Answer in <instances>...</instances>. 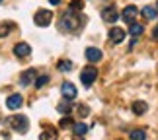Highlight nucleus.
I'll use <instances>...</instances> for the list:
<instances>
[{"label": "nucleus", "mask_w": 158, "mask_h": 140, "mask_svg": "<svg viewBox=\"0 0 158 140\" xmlns=\"http://www.w3.org/2000/svg\"><path fill=\"white\" fill-rule=\"evenodd\" d=\"M80 23H82V18H80V16H76V12H74V10L64 12L63 18H60V27L66 29V31H74V29L80 27Z\"/></svg>", "instance_id": "obj_1"}, {"label": "nucleus", "mask_w": 158, "mask_h": 140, "mask_svg": "<svg viewBox=\"0 0 158 140\" xmlns=\"http://www.w3.org/2000/svg\"><path fill=\"white\" fill-rule=\"evenodd\" d=\"M8 123L16 132H22V134L27 132V129H29V121H27V117H23V115H12Z\"/></svg>", "instance_id": "obj_2"}, {"label": "nucleus", "mask_w": 158, "mask_h": 140, "mask_svg": "<svg viewBox=\"0 0 158 140\" xmlns=\"http://www.w3.org/2000/svg\"><path fill=\"white\" fill-rule=\"evenodd\" d=\"M53 20V12L51 10H47V8H41L35 12V16H33V22H35V26H39V27H47L51 23Z\"/></svg>", "instance_id": "obj_3"}, {"label": "nucleus", "mask_w": 158, "mask_h": 140, "mask_svg": "<svg viewBox=\"0 0 158 140\" xmlns=\"http://www.w3.org/2000/svg\"><path fill=\"white\" fill-rule=\"evenodd\" d=\"M96 78H98V70H96L94 66H86V68L82 70V74H80V82H82L86 88H90V86L96 82Z\"/></svg>", "instance_id": "obj_4"}, {"label": "nucleus", "mask_w": 158, "mask_h": 140, "mask_svg": "<svg viewBox=\"0 0 158 140\" xmlns=\"http://www.w3.org/2000/svg\"><path fill=\"white\" fill-rule=\"evenodd\" d=\"M117 18H119V12H117L115 6H107V8L102 10V20H104L106 23H115Z\"/></svg>", "instance_id": "obj_5"}, {"label": "nucleus", "mask_w": 158, "mask_h": 140, "mask_svg": "<svg viewBox=\"0 0 158 140\" xmlns=\"http://www.w3.org/2000/svg\"><path fill=\"white\" fill-rule=\"evenodd\" d=\"M22 103H23L22 94H12L8 99H6V107L12 109V111H16V109H20V107H22Z\"/></svg>", "instance_id": "obj_6"}, {"label": "nucleus", "mask_w": 158, "mask_h": 140, "mask_svg": "<svg viewBox=\"0 0 158 140\" xmlns=\"http://www.w3.org/2000/svg\"><path fill=\"white\" fill-rule=\"evenodd\" d=\"M14 54L20 57V58H27L29 54H31V47L27 43H16L14 45Z\"/></svg>", "instance_id": "obj_7"}, {"label": "nucleus", "mask_w": 158, "mask_h": 140, "mask_svg": "<svg viewBox=\"0 0 158 140\" xmlns=\"http://www.w3.org/2000/svg\"><path fill=\"white\" fill-rule=\"evenodd\" d=\"M60 94H63L64 99H74L76 97V88H74V84H70V82H64L63 86H60Z\"/></svg>", "instance_id": "obj_8"}, {"label": "nucleus", "mask_w": 158, "mask_h": 140, "mask_svg": "<svg viewBox=\"0 0 158 140\" xmlns=\"http://www.w3.org/2000/svg\"><path fill=\"white\" fill-rule=\"evenodd\" d=\"M137 16H139L137 6H127V8L123 10V14H121V18H123L127 23H133V22L137 20Z\"/></svg>", "instance_id": "obj_9"}, {"label": "nucleus", "mask_w": 158, "mask_h": 140, "mask_svg": "<svg viewBox=\"0 0 158 140\" xmlns=\"http://www.w3.org/2000/svg\"><path fill=\"white\" fill-rule=\"evenodd\" d=\"M35 78H37V72H35L33 68H29V70H26V72L22 74L20 84H22V86H29V84H33V82H35Z\"/></svg>", "instance_id": "obj_10"}, {"label": "nucleus", "mask_w": 158, "mask_h": 140, "mask_svg": "<svg viewBox=\"0 0 158 140\" xmlns=\"http://www.w3.org/2000/svg\"><path fill=\"white\" fill-rule=\"evenodd\" d=\"M109 39H111V43H121L125 39V31L121 27H111L109 29Z\"/></svg>", "instance_id": "obj_11"}, {"label": "nucleus", "mask_w": 158, "mask_h": 140, "mask_svg": "<svg viewBox=\"0 0 158 140\" xmlns=\"http://www.w3.org/2000/svg\"><path fill=\"white\" fill-rule=\"evenodd\" d=\"M86 58L90 60V62H100L102 60V51L96 47H88L86 49Z\"/></svg>", "instance_id": "obj_12"}, {"label": "nucleus", "mask_w": 158, "mask_h": 140, "mask_svg": "<svg viewBox=\"0 0 158 140\" xmlns=\"http://www.w3.org/2000/svg\"><path fill=\"white\" fill-rule=\"evenodd\" d=\"M158 16V8H152V6H144L143 8V18L144 20H156Z\"/></svg>", "instance_id": "obj_13"}, {"label": "nucleus", "mask_w": 158, "mask_h": 140, "mask_svg": "<svg viewBox=\"0 0 158 140\" xmlns=\"http://www.w3.org/2000/svg\"><path fill=\"white\" fill-rule=\"evenodd\" d=\"M57 109H59V113H63V115H69V113L72 111V103H70V99H64V101H60L59 105H57Z\"/></svg>", "instance_id": "obj_14"}, {"label": "nucleus", "mask_w": 158, "mask_h": 140, "mask_svg": "<svg viewBox=\"0 0 158 140\" xmlns=\"http://www.w3.org/2000/svg\"><path fill=\"white\" fill-rule=\"evenodd\" d=\"M72 130H74L76 136H84V134L88 132V125H84V123H74V125H72Z\"/></svg>", "instance_id": "obj_15"}, {"label": "nucleus", "mask_w": 158, "mask_h": 140, "mask_svg": "<svg viewBox=\"0 0 158 140\" xmlns=\"http://www.w3.org/2000/svg\"><path fill=\"white\" fill-rule=\"evenodd\" d=\"M12 29H14V23L12 22H0V37H6Z\"/></svg>", "instance_id": "obj_16"}, {"label": "nucleus", "mask_w": 158, "mask_h": 140, "mask_svg": "<svg viewBox=\"0 0 158 140\" xmlns=\"http://www.w3.org/2000/svg\"><path fill=\"white\" fill-rule=\"evenodd\" d=\"M147 103H144V101H135V103H133V113H135V115H143V113H147Z\"/></svg>", "instance_id": "obj_17"}, {"label": "nucleus", "mask_w": 158, "mask_h": 140, "mask_svg": "<svg viewBox=\"0 0 158 140\" xmlns=\"http://www.w3.org/2000/svg\"><path fill=\"white\" fill-rule=\"evenodd\" d=\"M39 140H57V130H51V129L43 130L39 134Z\"/></svg>", "instance_id": "obj_18"}, {"label": "nucleus", "mask_w": 158, "mask_h": 140, "mask_svg": "<svg viewBox=\"0 0 158 140\" xmlns=\"http://www.w3.org/2000/svg\"><path fill=\"white\" fill-rule=\"evenodd\" d=\"M129 31H131V35H141L143 31H144V27L141 26V23H137V22H133V23H129Z\"/></svg>", "instance_id": "obj_19"}, {"label": "nucleus", "mask_w": 158, "mask_h": 140, "mask_svg": "<svg viewBox=\"0 0 158 140\" xmlns=\"http://www.w3.org/2000/svg\"><path fill=\"white\" fill-rule=\"evenodd\" d=\"M131 140H147V132L141 130V129L133 130V132H131Z\"/></svg>", "instance_id": "obj_20"}, {"label": "nucleus", "mask_w": 158, "mask_h": 140, "mask_svg": "<svg viewBox=\"0 0 158 140\" xmlns=\"http://www.w3.org/2000/svg\"><path fill=\"white\" fill-rule=\"evenodd\" d=\"M57 68H59L60 72H69V70L72 68V62H70V60H60V62L57 64Z\"/></svg>", "instance_id": "obj_21"}, {"label": "nucleus", "mask_w": 158, "mask_h": 140, "mask_svg": "<svg viewBox=\"0 0 158 140\" xmlns=\"http://www.w3.org/2000/svg\"><path fill=\"white\" fill-rule=\"evenodd\" d=\"M47 82H49V76H47V74L39 76V78H35V88H43Z\"/></svg>", "instance_id": "obj_22"}, {"label": "nucleus", "mask_w": 158, "mask_h": 140, "mask_svg": "<svg viewBox=\"0 0 158 140\" xmlns=\"http://www.w3.org/2000/svg\"><path fill=\"white\" fill-rule=\"evenodd\" d=\"M70 10H74V12L82 10V0H72V2H70Z\"/></svg>", "instance_id": "obj_23"}, {"label": "nucleus", "mask_w": 158, "mask_h": 140, "mask_svg": "<svg viewBox=\"0 0 158 140\" xmlns=\"http://www.w3.org/2000/svg\"><path fill=\"white\" fill-rule=\"evenodd\" d=\"M76 111H78V115H80V117H86V115L90 113V109H88L86 105H78V109H76Z\"/></svg>", "instance_id": "obj_24"}, {"label": "nucleus", "mask_w": 158, "mask_h": 140, "mask_svg": "<svg viewBox=\"0 0 158 140\" xmlns=\"http://www.w3.org/2000/svg\"><path fill=\"white\" fill-rule=\"evenodd\" d=\"M69 125H72V119L69 117V115H66V117H63V119H60V126L64 129V126H69Z\"/></svg>", "instance_id": "obj_25"}, {"label": "nucleus", "mask_w": 158, "mask_h": 140, "mask_svg": "<svg viewBox=\"0 0 158 140\" xmlns=\"http://www.w3.org/2000/svg\"><path fill=\"white\" fill-rule=\"evenodd\" d=\"M152 39L158 41V27H154V31H152Z\"/></svg>", "instance_id": "obj_26"}, {"label": "nucleus", "mask_w": 158, "mask_h": 140, "mask_svg": "<svg viewBox=\"0 0 158 140\" xmlns=\"http://www.w3.org/2000/svg\"><path fill=\"white\" fill-rule=\"evenodd\" d=\"M49 2H51V4H55V6H57V4H60V0H49Z\"/></svg>", "instance_id": "obj_27"}, {"label": "nucleus", "mask_w": 158, "mask_h": 140, "mask_svg": "<svg viewBox=\"0 0 158 140\" xmlns=\"http://www.w3.org/2000/svg\"><path fill=\"white\" fill-rule=\"evenodd\" d=\"M72 140H82V136H74V138H72Z\"/></svg>", "instance_id": "obj_28"}, {"label": "nucleus", "mask_w": 158, "mask_h": 140, "mask_svg": "<svg viewBox=\"0 0 158 140\" xmlns=\"http://www.w3.org/2000/svg\"><path fill=\"white\" fill-rule=\"evenodd\" d=\"M156 8H158V2H156Z\"/></svg>", "instance_id": "obj_29"}, {"label": "nucleus", "mask_w": 158, "mask_h": 140, "mask_svg": "<svg viewBox=\"0 0 158 140\" xmlns=\"http://www.w3.org/2000/svg\"><path fill=\"white\" fill-rule=\"evenodd\" d=\"M0 2H2V0H0Z\"/></svg>", "instance_id": "obj_30"}]
</instances>
